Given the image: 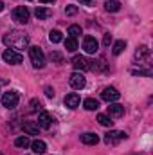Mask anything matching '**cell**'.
<instances>
[{"label":"cell","instance_id":"obj_1","mask_svg":"<svg viewBox=\"0 0 153 155\" xmlns=\"http://www.w3.org/2000/svg\"><path fill=\"white\" fill-rule=\"evenodd\" d=\"M2 41L7 45V49H13V51H22V49H27L29 47V36L22 31H9L4 35Z\"/></svg>","mask_w":153,"mask_h":155},{"label":"cell","instance_id":"obj_2","mask_svg":"<svg viewBox=\"0 0 153 155\" xmlns=\"http://www.w3.org/2000/svg\"><path fill=\"white\" fill-rule=\"evenodd\" d=\"M29 58L34 69H41L45 65V54L40 47H29Z\"/></svg>","mask_w":153,"mask_h":155},{"label":"cell","instance_id":"obj_3","mask_svg":"<svg viewBox=\"0 0 153 155\" xmlns=\"http://www.w3.org/2000/svg\"><path fill=\"white\" fill-rule=\"evenodd\" d=\"M135 61H137V65H150V58H151V52H150V49L146 47V45H142V47H139L137 51H135Z\"/></svg>","mask_w":153,"mask_h":155},{"label":"cell","instance_id":"obj_4","mask_svg":"<svg viewBox=\"0 0 153 155\" xmlns=\"http://www.w3.org/2000/svg\"><path fill=\"white\" fill-rule=\"evenodd\" d=\"M18 99H20L18 92H16V90H9V92H5V94L2 96V105L11 110V108H15V107L18 105Z\"/></svg>","mask_w":153,"mask_h":155},{"label":"cell","instance_id":"obj_5","mask_svg":"<svg viewBox=\"0 0 153 155\" xmlns=\"http://www.w3.org/2000/svg\"><path fill=\"white\" fill-rule=\"evenodd\" d=\"M2 58H4L7 63H11V65H20L22 60H24V56H22L18 51H13V49H5L4 54H2Z\"/></svg>","mask_w":153,"mask_h":155},{"label":"cell","instance_id":"obj_6","mask_svg":"<svg viewBox=\"0 0 153 155\" xmlns=\"http://www.w3.org/2000/svg\"><path fill=\"white\" fill-rule=\"evenodd\" d=\"M29 9L27 7H24V5H20V7H16V9H13V20L15 22H18V24H27L29 22Z\"/></svg>","mask_w":153,"mask_h":155},{"label":"cell","instance_id":"obj_7","mask_svg":"<svg viewBox=\"0 0 153 155\" xmlns=\"http://www.w3.org/2000/svg\"><path fill=\"white\" fill-rule=\"evenodd\" d=\"M128 135L124 134V132H119V130H110L106 135H105V143L106 144H110V146H114L117 143H121L122 139H126Z\"/></svg>","mask_w":153,"mask_h":155},{"label":"cell","instance_id":"obj_8","mask_svg":"<svg viewBox=\"0 0 153 155\" xmlns=\"http://www.w3.org/2000/svg\"><path fill=\"white\" fill-rule=\"evenodd\" d=\"M83 49L86 54H96L99 51V41L94 38V36H85L83 40Z\"/></svg>","mask_w":153,"mask_h":155},{"label":"cell","instance_id":"obj_9","mask_svg":"<svg viewBox=\"0 0 153 155\" xmlns=\"http://www.w3.org/2000/svg\"><path fill=\"white\" fill-rule=\"evenodd\" d=\"M119 97H121V94L117 92V88H114V87H106V88L101 92V99H105L106 103H114Z\"/></svg>","mask_w":153,"mask_h":155},{"label":"cell","instance_id":"obj_10","mask_svg":"<svg viewBox=\"0 0 153 155\" xmlns=\"http://www.w3.org/2000/svg\"><path fill=\"white\" fill-rule=\"evenodd\" d=\"M69 83H70V87H72V88H76V90L85 88V85H86V81H85L83 74H79V72L70 74V78H69Z\"/></svg>","mask_w":153,"mask_h":155},{"label":"cell","instance_id":"obj_11","mask_svg":"<svg viewBox=\"0 0 153 155\" xmlns=\"http://www.w3.org/2000/svg\"><path fill=\"white\" fill-rule=\"evenodd\" d=\"M124 116V107L119 105V103H110L108 107V117L110 119H119V117Z\"/></svg>","mask_w":153,"mask_h":155},{"label":"cell","instance_id":"obj_12","mask_svg":"<svg viewBox=\"0 0 153 155\" xmlns=\"http://www.w3.org/2000/svg\"><path fill=\"white\" fill-rule=\"evenodd\" d=\"M72 65H74L76 71H90V61L85 56H74Z\"/></svg>","mask_w":153,"mask_h":155},{"label":"cell","instance_id":"obj_13","mask_svg":"<svg viewBox=\"0 0 153 155\" xmlns=\"http://www.w3.org/2000/svg\"><path fill=\"white\" fill-rule=\"evenodd\" d=\"M90 71L94 72H108V65L103 58H99L97 61H90Z\"/></svg>","mask_w":153,"mask_h":155},{"label":"cell","instance_id":"obj_14","mask_svg":"<svg viewBox=\"0 0 153 155\" xmlns=\"http://www.w3.org/2000/svg\"><path fill=\"white\" fill-rule=\"evenodd\" d=\"M79 96H77L76 92H72V94H67L65 96V107L67 108H77L79 107Z\"/></svg>","mask_w":153,"mask_h":155},{"label":"cell","instance_id":"obj_15","mask_svg":"<svg viewBox=\"0 0 153 155\" xmlns=\"http://www.w3.org/2000/svg\"><path fill=\"white\" fill-rule=\"evenodd\" d=\"M81 143H83V144H88V146H94V144L99 143V135H96V134H92V132H86V134L81 135Z\"/></svg>","mask_w":153,"mask_h":155},{"label":"cell","instance_id":"obj_16","mask_svg":"<svg viewBox=\"0 0 153 155\" xmlns=\"http://www.w3.org/2000/svg\"><path fill=\"white\" fill-rule=\"evenodd\" d=\"M50 121H52V117H50V114L49 112H40V116H38V126L40 128H49L50 126Z\"/></svg>","mask_w":153,"mask_h":155},{"label":"cell","instance_id":"obj_17","mask_svg":"<svg viewBox=\"0 0 153 155\" xmlns=\"http://www.w3.org/2000/svg\"><path fill=\"white\" fill-rule=\"evenodd\" d=\"M22 128H24V132L29 134V135H38V130H40V126L36 123H33V121H25V123L22 124Z\"/></svg>","mask_w":153,"mask_h":155},{"label":"cell","instance_id":"obj_18","mask_svg":"<svg viewBox=\"0 0 153 155\" xmlns=\"http://www.w3.org/2000/svg\"><path fill=\"white\" fill-rule=\"evenodd\" d=\"M31 148H33L34 153H38V155H41V153L47 152V144H45L43 141H40V139H36L34 143H31Z\"/></svg>","mask_w":153,"mask_h":155},{"label":"cell","instance_id":"obj_19","mask_svg":"<svg viewBox=\"0 0 153 155\" xmlns=\"http://www.w3.org/2000/svg\"><path fill=\"white\" fill-rule=\"evenodd\" d=\"M52 15V11L50 9H45V7H36V11H34V16L38 18V20H45V18H49Z\"/></svg>","mask_w":153,"mask_h":155},{"label":"cell","instance_id":"obj_20","mask_svg":"<svg viewBox=\"0 0 153 155\" xmlns=\"http://www.w3.org/2000/svg\"><path fill=\"white\" fill-rule=\"evenodd\" d=\"M83 107L86 108V110H97L99 108V101L97 99H94V97H88V99H85V103H83Z\"/></svg>","mask_w":153,"mask_h":155},{"label":"cell","instance_id":"obj_21","mask_svg":"<svg viewBox=\"0 0 153 155\" xmlns=\"http://www.w3.org/2000/svg\"><path fill=\"white\" fill-rule=\"evenodd\" d=\"M105 9H106L108 13H117V11L121 9V4H119L117 0H108V2L105 4Z\"/></svg>","mask_w":153,"mask_h":155},{"label":"cell","instance_id":"obj_22","mask_svg":"<svg viewBox=\"0 0 153 155\" xmlns=\"http://www.w3.org/2000/svg\"><path fill=\"white\" fill-rule=\"evenodd\" d=\"M132 72H133V74H144V76H151V74H153V71H151V67H150V65H144V67H142V65H139V69H133Z\"/></svg>","mask_w":153,"mask_h":155},{"label":"cell","instance_id":"obj_23","mask_svg":"<svg viewBox=\"0 0 153 155\" xmlns=\"http://www.w3.org/2000/svg\"><path fill=\"white\" fill-rule=\"evenodd\" d=\"M29 144H31V141H29L27 135H22V137H18V139L15 141V146H16V148H27Z\"/></svg>","mask_w":153,"mask_h":155},{"label":"cell","instance_id":"obj_24","mask_svg":"<svg viewBox=\"0 0 153 155\" xmlns=\"http://www.w3.org/2000/svg\"><path fill=\"white\" fill-rule=\"evenodd\" d=\"M124 49H126V41H124V40H119V41H115V43H114V49H112V52H114L115 56H119V54H121Z\"/></svg>","mask_w":153,"mask_h":155},{"label":"cell","instance_id":"obj_25","mask_svg":"<svg viewBox=\"0 0 153 155\" xmlns=\"http://www.w3.org/2000/svg\"><path fill=\"white\" fill-rule=\"evenodd\" d=\"M65 49H67L69 52H74V51L77 49V40H76V38H70V36H69V38L65 40Z\"/></svg>","mask_w":153,"mask_h":155},{"label":"cell","instance_id":"obj_26","mask_svg":"<svg viewBox=\"0 0 153 155\" xmlns=\"http://www.w3.org/2000/svg\"><path fill=\"white\" fill-rule=\"evenodd\" d=\"M49 40H50L52 43H60V41L63 40V35H61L58 29H54V31H50V33H49Z\"/></svg>","mask_w":153,"mask_h":155},{"label":"cell","instance_id":"obj_27","mask_svg":"<svg viewBox=\"0 0 153 155\" xmlns=\"http://www.w3.org/2000/svg\"><path fill=\"white\" fill-rule=\"evenodd\" d=\"M97 121H99L101 126H112V123H114V121H110V117L105 116V114H99L97 116Z\"/></svg>","mask_w":153,"mask_h":155},{"label":"cell","instance_id":"obj_28","mask_svg":"<svg viewBox=\"0 0 153 155\" xmlns=\"http://www.w3.org/2000/svg\"><path fill=\"white\" fill-rule=\"evenodd\" d=\"M69 35H70V38H77L81 35V27L79 25H70L69 27Z\"/></svg>","mask_w":153,"mask_h":155},{"label":"cell","instance_id":"obj_29","mask_svg":"<svg viewBox=\"0 0 153 155\" xmlns=\"http://www.w3.org/2000/svg\"><path fill=\"white\" fill-rule=\"evenodd\" d=\"M50 60H52L54 63H58V65L63 63V56H61V52H52V54H50Z\"/></svg>","mask_w":153,"mask_h":155},{"label":"cell","instance_id":"obj_30","mask_svg":"<svg viewBox=\"0 0 153 155\" xmlns=\"http://www.w3.org/2000/svg\"><path fill=\"white\" fill-rule=\"evenodd\" d=\"M65 13H67L69 16H72V15H76V13H77V7H76V5H67Z\"/></svg>","mask_w":153,"mask_h":155},{"label":"cell","instance_id":"obj_31","mask_svg":"<svg viewBox=\"0 0 153 155\" xmlns=\"http://www.w3.org/2000/svg\"><path fill=\"white\" fill-rule=\"evenodd\" d=\"M110 41H112V35H108V33H106V35L103 36V45H105V47H108V45H110Z\"/></svg>","mask_w":153,"mask_h":155},{"label":"cell","instance_id":"obj_32","mask_svg":"<svg viewBox=\"0 0 153 155\" xmlns=\"http://www.w3.org/2000/svg\"><path fill=\"white\" fill-rule=\"evenodd\" d=\"M54 94H56V92H54L52 87H45V96H47V97H54Z\"/></svg>","mask_w":153,"mask_h":155},{"label":"cell","instance_id":"obj_33","mask_svg":"<svg viewBox=\"0 0 153 155\" xmlns=\"http://www.w3.org/2000/svg\"><path fill=\"white\" fill-rule=\"evenodd\" d=\"M38 108H40V101H38V99H33V101H31V110H33V112H36Z\"/></svg>","mask_w":153,"mask_h":155},{"label":"cell","instance_id":"obj_34","mask_svg":"<svg viewBox=\"0 0 153 155\" xmlns=\"http://www.w3.org/2000/svg\"><path fill=\"white\" fill-rule=\"evenodd\" d=\"M77 2H81L83 5H90L92 4V0H77Z\"/></svg>","mask_w":153,"mask_h":155},{"label":"cell","instance_id":"obj_35","mask_svg":"<svg viewBox=\"0 0 153 155\" xmlns=\"http://www.w3.org/2000/svg\"><path fill=\"white\" fill-rule=\"evenodd\" d=\"M40 2H41V4H52L54 0H40Z\"/></svg>","mask_w":153,"mask_h":155},{"label":"cell","instance_id":"obj_36","mask_svg":"<svg viewBox=\"0 0 153 155\" xmlns=\"http://www.w3.org/2000/svg\"><path fill=\"white\" fill-rule=\"evenodd\" d=\"M0 11H4V2H0Z\"/></svg>","mask_w":153,"mask_h":155},{"label":"cell","instance_id":"obj_37","mask_svg":"<svg viewBox=\"0 0 153 155\" xmlns=\"http://www.w3.org/2000/svg\"><path fill=\"white\" fill-rule=\"evenodd\" d=\"M0 155H2V153H0Z\"/></svg>","mask_w":153,"mask_h":155}]
</instances>
